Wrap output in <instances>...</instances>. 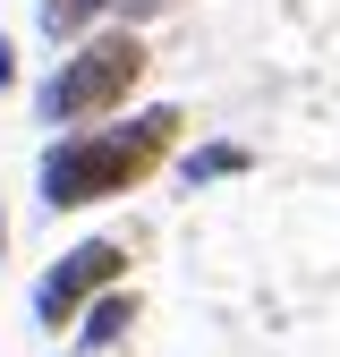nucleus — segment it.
<instances>
[{
    "instance_id": "1",
    "label": "nucleus",
    "mask_w": 340,
    "mask_h": 357,
    "mask_svg": "<svg viewBox=\"0 0 340 357\" xmlns=\"http://www.w3.org/2000/svg\"><path fill=\"white\" fill-rule=\"evenodd\" d=\"M187 111L179 102H137L102 128H60L34 153V204L42 213H94V204H128L170 170V153L187 145Z\"/></svg>"
},
{
    "instance_id": "2",
    "label": "nucleus",
    "mask_w": 340,
    "mask_h": 357,
    "mask_svg": "<svg viewBox=\"0 0 340 357\" xmlns=\"http://www.w3.org/2000/svg\"><path fill=\"white\" fill-rule=\"evenodd\" d=\"M153 68V43L137 26H94V34H77L68 52L34 77V128H102L119 111H137V85Z\"/></svg>"
},
{
    "instance_id": "3",
    "label": "nucleus",
    "mask_w": 340,
    "mask_h": 357,
    "mask_svg": "<svg viewBox=\"0 0 340 357\" xmlns=\"http://www.w3.org/2000/svg\"><path fill=\"white\" fill-rule=\"evenodd\" d=\"M119 281H137V247L111 238V230H85V238H68V247L34 273L26 315H34V332H42V340H68V324H77L102 289H119Z\"/></svg>"
},
{
    "instance_id": "4",
    "label": "nucleus",
    "mask_w": 340,
    "mask_h": 357,
    "mask_svg": "<svg viewBox=\"0 0 340 357\" xmlns=\"http://www.w3.org/2000/svg\"><path fill=\"white\" fill-rule=\"evenodd\" d=\"M137 324H145V289H137V281H119V289H102V298L68 324L60 349H68V357H119L128 340H137Z\"/></svg>"
},
{
    "instance_id": "5",
    "label": "nucleus",
    "mask_w": 340,
    "mask_h": 357,
    "mask_svg": "<svg viewBox=\"0 0 340 357\" xmlns=\"http://www.w3.org/2000/svg\"><path fill=\"white\" fill-rule=\"evenodd\" d=\"M247 170H255V145H238V137H187L170 153V178H179L187 196H212V188H230V178H247Z\"/></svg>"
},
{
    "instance_id": "6",
    "label": "nucleus",
    "mask_w": 340,
    "mask_h": 357,
    "mask_svg": "<svg viewBox=\"0 0 340 357\" xmlns=\"http://www.w3.org/2000/svg\"><path fill=\"white\" fill-rule=\"evenodd\" d=\"M162 9H179V0H111V26H137V34H145Z\"/></svg>"
},
{
    "instance_id": "7",
    "label": "nucleus",
    "mask_w": 340,
    "mask_h": 357,
    "mask_svg": "<svg viewBox=\"0 0 340 357\" xmlns=\"http://www.w3.org/2000/svg\"><path fill=\"white\" fill-rule=\"evenodd\" d=\"M17 85H26V52H17V34L0 26V94H17Z\"/></svg>"
},
{
    "instance_id": "8",
    "label": "nucleus",
    "mask_w": 340,
    "mask_h": 357,
    "mask_svg": "<svg viewBox=\"0 0 340 357\" xmlns=\"http://www.w3.org/2000/svg\"><path fill=\"white\" fill-rule=\"evenodd\" d=\"M0 264H9V196H0Z\"/></svg>"
},
{
    "instance_id": "9",
    "label": "nucleus",
    "mask_w": 340,
    "mask_h": 357,
    "mask_svg": "<svg viewBox=\"0 0 340 357\" xmlns=\"http://www.w3.org/2000/svg\"><path fill=\"white\" fill-rule=\"evenodd\" d=\"M52 357H68V349H52Z\"/></svg>"
},
{
    "instance_id": "10",
    "label": "nucleus",
    "mask_w": 340,
    "mask_h": 357,
    "mask_svg": "<svg viewBox=\"0 0 340 357\" xmlns=\"http://www.w3.org/2000/svg\"><path fill=\"white\" fill-rule=\"evenodd\" d=\"M34 9H42V0H34Z\"/></svg>"
}]
</instances>
